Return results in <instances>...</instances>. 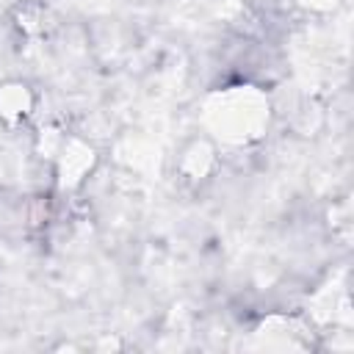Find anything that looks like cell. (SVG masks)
Returning a JSON list of instances; mask_svg holds the SVG:
<instances>
[{
  "instance_id": "cell-1",
  "label": "cell",
  "mask_w": 354,
  "mask_h": 354,
  "mask_svg": "<svg viewBox=\"0 0 354 354\" xmlns=\"http://www.w3.org/2000/svg\"><path fill=\"white\" fill-rule=\"evenodd\" d=\"M274 122V105L266 88L238 80L205 94L199 124L218 147H252L263 141Z\"/></svg>"
},
{
  "instance_id": "cell-2",
  "label": "cell",
  "mask_w": 354,
  "mask_h": 354,
  "mask_svg": "<svg viewBox=\"0 0 354 354\" xmlns=\"http://www.w3.org/2000/svg\"><path fill=\"white\" fill-rule=\"evenodd\" d=\"M50 163V177H53V191L58 196H69L83 191V185L91 180V174L100 166V149L75 133H66L58 149L53 152Z\"/></svg>"
},
{
  "instance_id": "cell-3",
  "label": "cell",
  "mask_w": 354,
  "mask_h": 354,
  "mask_svg": "<svg viewBox=\"0 0 354 354\" xmlns=\"http://www.w3.org/2000/svg\"><path fill=\"white\" fill-rule=\"evenodd\" d=\"M221 169V147L207 136L196 133L180 144L174 152V177L183 188H205L207 183L216 180Z\"/></svg>"
},
{
  "instance_id": "cell-4",
  "label": "cell",
  "mask_w": 354,
  "mask_h": 354,
  "mask_svg": "<svg viewBox=\"0 0 354 354\" xmlns=\"http://www.w3.org/2000/svg\"><path fill=\"white\" fill-rule=\"evenodd\" d=\"M36 111H39V91L33 88V83L22 77L0 80V127L22 130L33 122Z\"/></svg>"
},
{
  "instance_id": "cell-5",
  "label": "cell",
  "mask_w": 354,
  "mask_h": 354,
  "mask_svg": "<svg viewBox=\"0 0 354 354\" xmlns=\"http://www.w3.org/2000/svg\"><path fill=\"white\" fill-rule=\"evenodd\" d=\"M11 22H14V28H17L19 36H25V39H41L47 33L50 14H47V8L39 0H25V3H19L14 8Z\"/></svg>"
},
{
  "instance_id": "cell-6",
  "label": "cell",
  "mask_w": 354,
  "mask_h": 354,
  "mask_svg": "<svg viewBox=\"0 0 354 354\" xmlns=\"http://www.w3.org/2000/svg\"><path fill=\"white\" fill-rule=\"evenodd\" d=\"M301 8H310V11H332L340 6V0H296Z\"/></svg>"
}]
</instances>
